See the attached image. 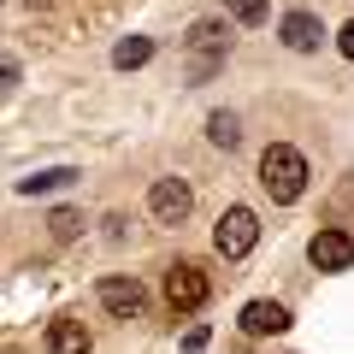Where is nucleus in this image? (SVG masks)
<instances>
[{"label":"nucleus","instance_id":"f257e3e1","mask_svg":"<svg viewBox=\"0 0 354 354\" xmlns=\"http://www.w3.org/2000/svg\"><path fill=\"white\" fill-rule=\"evenodd\" d=\"M260 189L272 195L278 207L301 201V189H307V160H301V148H290V142H272V148L260 153Z\"/></svg>","mask_w":354,"mask_h":354},{"label":"nucleus","instance_id":"f03ea898","mask_svg":"<svg viewBox=\"0 0 354 354\" xmlns=\"http://www.w3.org/2000/svg\"><path fill=\"white\" fill-rule=\"evenodd\" d=\"M183 48H189V77H195V83H207V77L225 65V53H230V30H225V18H201V24L183 36Z\"/></svg>","mask_w":354,"mask_h":354},{"label":"nucleus","instance_id":"7ed1b4c3","mask_svg":"<svg viewBox=\"0 0 354 354\" xmlns=\"http://www.w3.org/2000/svg\"><path fill=\"white\" fill-rule=\"evenodd\" d=\"M207 295H213V283H207V272L195 260L165 266V301H171V313H201Z\"/></svg>","mask_w":354,"mask_h":354},{"label":"nucleus","instance_id":"20e7f679","mask_svg":"<svg viewBox=\"0 0 354 354\" xmlns=\"http://www.w3.org/2000/svg\"><path fill=\"white\" fill-rule=\"evenodd\" d=\"M254 242H260V218H254V207H230V213L218 218V230H213V248L225 254V260H242Z\"/></svg>","mask_w":354,"mask_h":354},{"label":"nucleus","instance_id":"39448f33","mask_svg":"<svg viewBox=\"0 0 354 354\" xmlns=\"http://www.w3.org/2000/svg\"><path fill=\"white\" fill-rule=\"evenodd\" d=\"M148 213H153V225H183V218L195 213V189L183 177H160L148 189Z\"/></svg>","mask_w":354,"mask_h":354},{"label":"nucleus","instance_id":"423d86ee","mask_svg":"<svg viewBox=\"0 0 354 354\" xmlns=\"http://www.w3.org/2000/svg\"><path fill=\"white\" fill-rule=\"evenodd\" d=\"M307 260H313L319 272H348L354 266V236L348 230H319V236L307 242Z\"/></svg>","mask_w":354,"mask_h":354},{"label":"nucleus","instance_id":"0eeeda50","mask_svg":"<svg viewBox=\"0 0 354 354\" xmlns=\"http://www.w3.org/2000/svg\"><path fill=\"white\" fill-rule=\"evenodd\" d=\"M101 307L113 319H136L142 307H148V290H142L136 278H101Z\"/></svg>","mask_w":354,"mask_h":354},{"label":"nucleus","instance_id":"6e6552de","mask_svg":"<svg viewBox=\"0 0 354 354\" xmlns=\"http://www.w3.org/2000/svg\"><path fill=\"white\" fill-rule=\"evenodd\" d=\"M242 330L248 337H278V330H290V307L283 301H248L242 307Z\"/></svg>","mask_w":354,"mask_h":354},{"label":"nucleus","instance_id":"1a4fd4ad","mask_svg":"<svg viewBox=\"0 0 354 354\" xmlns=\"http://www.w3.org/2000/svg\"><path fill=\"white\" fill-rule=\"evenodd\" d=\"M95 348V337H88L83 319H53L48 325V354H88Z\"/></svg>","mask_w":354,"mask_h":354},{"label":"nucleus","instance_id":"9d476101","mask_svg":"<svg viewBox=\"0 0 354 354\" xmlns=\"http://www.w3.org/2000/svg\"><path fill=\"white\" fill-rule=\"evenodd\" d=\"M319 36H325V24H319L313 12H290V18H283V48L313 53V48H319Z\"/></svg>","mask_w":354,"mask_h":354},{"label":"nucleus","instance_id":"9b49d317","mask_svg":"<svg viewBox=\"0 0 354 354\" xmlns=\"http://www.w3.org/2000/svg\"><path fill=\"white\" fill-rule=\"evenodd\" d=\"M65 183H77V171H71V165H53V171L18 177V195H48V189H65Z\"/></svg>","mask_w":354,"mask_h":354},{"label":"nucleus","instance_id":"f8f14e48","mask_svg":"<svg viewBox=\"0 0 354 354\" xmlns=\"http://www.w3.org/2000/svg\"><path fill=\"white\" fill-rule=\"evenodd\" d=\"M148 59H153V41H148V36H124V41L113 48V65H118V71H136V65H148Z\"/></svg>","mask_w":354,"mask_h":354},{"label":"nucleus","instance_id":"ddd939ff","mask_svg":"<svg viewBox=\"0 0 354 354\" xmlns=\"http://www.w3.org/2000/svg\"><path fill=\"white\" fill-rule=\"evenodd\" d=\"M207 142H213V148H236V142H242L236 113H213V118H207Z\"/></svg>","mask_w":354,"mask_h":354},{"label":"nucleus","instance_id":"4468645a","mask_svg":"<svg viewBox=\"0 0 354 354\" xmlns=\"http://www.w3.org/2000/svg\"><path fill=\"white\" fill-rule=\"evenodd\" d=\"M48 230H53V242H71V236H77V230H83V218H77V213H71V207H59V213H53V218H48Z\"/></svg>","mask_w":354,"mask_h":354},{"label":"nucleus","instance_id":"2eb2a0df","mask_svg":"<svg viewBox=\"0 0 354 354\" xmlns=\"http://www.w3.org/2000/svg\"><path fill=\"white\" fill-rule=\"evenodd\" d=\"M236 24H266V0H230Z\"/></svg>","mask_w":354,"mask_h":354},{"label":"nucleus","instance_id":"dca6fc26","mask_svg":"<svg viewBox=\"0 0 354 354\" xmlns=\"http://www.w3.org/2000/svg\"><path fill=\"white\" fill-rule=\"evenodd\" d=\"M183 348H189V354H201V348H207V325H195L189 337H183Z\"/></svg>","mask_w":354,"mask_h":354},{"label":"nucleus","instance_id":"f3484780","mask_svg":"<svg viewBox=\"0 0 354 354\" xmlns=\"http://www.w3.org/2000/svg\"><path fill=\"white\" fill-rule=\"evenodd\" d=\"M337 48H342V53H348V59H354V18H348V24H342V36H337Z\"/></svg>","mask_w":354,"mask_h":354},{"label":"nucleus","instance_id":"a211bd4d","mask_svg":"<svg viewBox=\"0 0 354 354\" xmlns=\"http://www.w3.org/2000/svg\"><path fill=\"white\" fill-rule=\"evenodd\" d=\"M24 6H30V12H48V6H53V0H24Z\"/></svg>","mask_w":354,"mask_h":354}]
</instances>
